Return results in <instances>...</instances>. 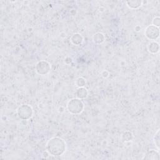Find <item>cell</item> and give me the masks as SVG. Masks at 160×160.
<instances>
[{
  "label": "cell",
  "mask_w": 160,
  "mask_h": 160,
  "mask_svg": "<svg viewBox=\"0 0 160 160\" xmlns=\"http://www.w3.org/2000/svg\"><path fill=\"white\" fill-rule=\"evenodd\" d=\"M143 159H153V160H159V152L151 150L148 151L147 153H146L144 157L143 158Z\"/></svg>",
  "instance_id": "6"
},
{
  "label": "cell",
  "mask_w": 160,
  "mask_h": 160,
  "mask_svg": "<svg viewBox=\"0 0 160 160\" xmlns=\"http://www.w3.org/2000/svg\"><path fill=\"white\" fill-rule=\"evenodd\" d=\"M145 36L150 40L154 41L159 38V29L153 25H150L146 28L144 31Z\"/></svg>",
  "instance_id": "4"
},
{
  "label": "cell",
  "mask_w": 160,
  "mask_h": 160,
  "mask_svg": "<svg viewBox=\"0 0 160 160\" xmlns=\"http://www.w3.org/2000/svg\"><path fill=\"white\" fill-rule=\"evenodd\" d=\"M127 6L132 9H136L141 6L143 4L142 1L140 0H132V1H128L126 2Z\"/></svg>",
  "instance_id": "7"
},
{
  "label": "cell",
  "mask_w": 160,
  "mask_h": 160,
  "mask_svg": "<svg viewBox=\"0 0 160 160\" xmlns=\"http://www.w3.org/2000/svg\"><path fill=\"white\" fill-rule=\"evenodd\" d=\"M76 96L79 99H85L88 96V91L84 87L78 88L76 91Z\"/></svg>",
  "instance_id": "9"
},
{
  "label": "cell",
  "mask_w": 160,
  "mask_h": 160,
  "mask_svg": "<svg viewBox=\"0 0 160 160\" xmlns=\"http://www.w3.org/2000/svg\"><path fill=\"white\" fill-rule=\"evenodd\" d=\"M85 83H86V80H85V79H84L82 77L78 78L76 79V81L75 82V84H76V86H78V88L84 87V86L85 85Z\"/></svg>",
  "instance_id": "13"
},
{
  "label": "cell",
  "mask_w": 160,
  "mask_h": 160,
  "mask_svg": "<svg viewBox=\"0 0 160 160\" xmlns=\"http://www.w3.org/2000/svg\"><path fill=\"white\" fill-rule=\"evenodd\" d=\"M17 113L21 119L27 120L32 116L33 110L30 106L28 104H23L18 108Z\"/></svg>",
  "instance_id": "3"
},
{
  "label": "cell",
  "mask_w": 160,
  "mask_h": 160,
  "mask_svg": "<svg viewBox=\"0 0 160 160\" xmlns=\"http://www.w3.org/2000/svg\"><path fill=\"white\" fill-rule=\"evenodd\" d=\"M47 150L53 156H61L66 151V143L60 138H53L47 143Z\"/></svg>",
  "instance_id": "1"
},
{
  "label": "cell",
  "mask_w": 160,
  "mask_h": 160,
  "mask_svg": "<svg viewBox=\"0 0 160 160\" xmlns=\"http://www.w3.org/2000/svg\"><path fill=\"white\" fill-rule=\"evenodd\" d=\"M153 140L156 146L157 147L158 150H159V129H158L156 133H155Z\"/></svg>",
  "instance_id": "14"
},
{
  "label": "cell",
  "mask_w": 160,
  "mask_h": 160,
  "mask_svg": "<svg viewBox=\"0 0 160 160\" xmlns=\"http://www.w3.org/2000/svg\"><path fill=\"white\" fill-rule=\"evenodd\" d=\"M84 104L79 98H74L69 101L67 104L68 111L72 114H79L84 110Z\"/></svg>",
  "instance_id": "2"
},
{
  "label": "cell",
  "mask_w": 160,
  "mask_h": 160,
  "mask_svg": "<svg viewBox=\"0 0 160 160\" xmlns=\"http://www.w3.org/2000/svg\"><path fill=\"white\" fill-rule=\"evenodd\" d=\"M133 138V136L132 133L129 131H126L124 132L122 136V140L123 142H128L129 141H131Z\"/></svg>",
  "instance_id": "12"
},
{
  "label": "cell",
  "mask_w": 160,
  "mask_h": 160,
  "mask_svg": "<svg viewBox=\"0 0 160 160\" xmlns=\"http://www.w3.org/2000/svg\"><path fill=\"white\" fill-rule=\"evenodd\" d=\"M71 42L73 44L75 45H81L83 42V36L79 34V33H75L74 34L71 38Z\"/></svg>",
  "instance_id": "8"
},
{
  "label": "cell",
  "mask_w": 160,
  "mask_h": 160,
  "mask_svg": "<svg viewBox=\"0 0 160 160\" xmlns=\"http://www.w3.org/2000/svg\"><path fill=\"white\" fill-rule=\"evenodd\" d=\"M153 26H156V27L159 28V26L160 25V18L159 17L157 16V17H155L153 20Z\"/></svg>",
  "instance_id": "15"
},
{
  "label": "cell",
  "mask_w": 160,
  "mask_h": 160,
  "mask_svg": "<svg viewBox=\"0 0 160 160\" xmlns=\"http://www.w3.org/2000/svg\"><path fill=\"white\" fill-rule=\"evenodd\" d=\"M148 51L153 54H156L159 49V43L155 42H151L149 43L148 46Z\"/></svg>",
  "instance_id": "10"
},
{
  "label": "cell",
  "mask_w": 160,
  "mask_h": 160,
  "mask_svg": "<svg viewBox=\"0 0 160 160\" xmlns=\"http://www.w3.org/2000/svg\"><path fill=\"white\" fill-rule=\"evenodd\" d=\"M51 70L49 63L45 61H41L38 63L36 66V71L40 75L48 74Z\"/></svg>",
  "instance_id": "5"
},
{
  "label": "cell",
  "mask_w": 160,
  "mask_h": 160,
  "mask_svg": "<svg viewBox=\"0 0 160 160\" xmlns=\"http://www.w3.org/2000/svg\"><path fill=\"white\" fill-rule=\"evenodd\" d=\"M93 42L96 43H102L104 41V36L101 33H97L93 37Z\"/></svg>",
  "instance_id": "11"
}]
</instances>
